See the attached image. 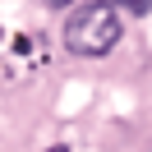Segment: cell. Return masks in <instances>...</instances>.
<instances>
[{"label": "cell", "instance_id": "6da1fadb", "mask_svg": "<svg viewBox=\"0 0 152 152\" xmlns=\"http://www.w3.org/2000/svg\"><path fill=\"white\" fill-rule=\"evenodd\" d=\"M124 37V19L115 5H106V0H92V5H83V10L69 14L65 23V51L69 56H106V51H115V42Z\"/></svg>", "mask_w": 152, "mask_h": 152}, {"label": "cell", "instance_id": "7a4b0ae2", "mask_svg": "<svg viewBox=\"0 0 152 152\" xmlns=\"http://www.w3.org/2000/svg\"><path fill=\"white\" fill-rule=\"evenodd\" d=\"M106 5H115V10H129V14H148L152 0H106Z\"/></svg>", "mask_w": 152, "mask_h": 152}, {"label": "cell", "instance_id": "3957f363", "mask_svg": "<svg viewBox=\"0 0 152 152\" xmlns=\"http://www.w3.org/2000/svg\"><path fill=\"white\" fill-rule=\"evenodd\" d=\"M51 10H69V5H74V0H46Z\"/></svg>", "mask_w": 152, "mask_h": 152}, {"label": "cell", "instance_id": "277c9868", "mask_svg": "<svg viewBox=\"0 0 152 152\" xmlns=\"http://www.w3.org/2000/svg\"><path fill=\"white\" fill-rule=\"evenodd\" d=\"M46 152H69V148H65V143H56V148H46Z\"/></svg>", "mask_w": 152, "mask_h": 152}]
</instances>
